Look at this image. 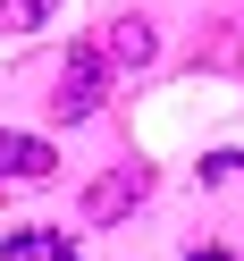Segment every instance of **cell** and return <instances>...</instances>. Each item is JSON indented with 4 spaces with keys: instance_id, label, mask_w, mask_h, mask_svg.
Returning a JSON list of instances; mask_svg holds the SVG:
<instances>
[{
    "instance_id": "cell-1",
    "label": "cell",
    "mask_w": 244,
    "mask_h": 261,
    "mask_svg": "<svg viewBox=\"0 0 244 261\" xmlns=\"http://www.w3.org/2000/svg\"><path fill=\"white\" fill-rule=\"evenodd\" d=\"M101 85H110V51H93V42H76L68 51V68H59V118H93L101 110Z\"/></svg>"
},
{
    "instance_id": "cell-5",
    "label": "cell",
    "mask_w": 244,
    "mask_h": 261,
    "mask_svg": "<svg viewBox=\"0 0 244 261\" xmlns=\"http://www.w3.org/2000/svg\"><path fill=\"white\" fill-rule=\"evenodd\" d=\"M0 261H76L68 236H51V227H17V236L0 244Z\"/></svg>"
},
{
    "instance_id": "cell-3",
    "label": "cell",
    "mask_w": 244,
    "mask_h": 261,
    "mask_svg": "<svg viewBox=\"0 0 244 261\" xmlns=\"http://www.w3.org/2000/svg\"><path fill=\"white\" fill-rule=\"evenodd\" d=\"M59 169V152L42 135H9V126H0V177H17V186H42V177Z\"/></svg>"
},
{
    "instance_id": "cell-7",
    "label": "cell",
    "mask_w": 244,
    "mask_h": 261,
    "mask_svg": "<svg viewBox=\"0 0 244 261\" xmlns=\"http://www.w3.org/2000/svg\"><path fill=\"white\" fill-rule=\"evenodd\" d=\"M185 261H227V253H219V244H185Z\"/></svg>"
},
{
    "instance_id": "cell-4",
    "label": "cell",
    "mask_w": 244,
    "mask_h": 261,
    "mask_svg": "<svg viewBox=\"0 0 244 261\" xmlns=\"http://www.w3.org/2000/svg\"><path fill=\"white\" fill-rule=\"evenodd\" d=\"M152 59H160V34H152L143 17H118V25H110V68L135 76V68H152Z\"/></svg>"
},
{
    "instance_id": "cell-6",
    "label": "cell",
    "mask_w": 244,
    "mask_h": 261,
    "mask_svg": "<svg viewBox=\"0 0 244 261\" xmlns=\"http://www.w3.org/2000/svg\"><path fill=\"white\" fill-rule=\"evenodd\" d=\"M51 9H59V0H0V34H34Z\"/></svg>"
},
{
    "instance_id": "cell-2",
    "label": "cell",
    "mask_w": 244,
    "mask_h": 261,
    "mask_svg": "<svg viewBox=\"0 0 244 261\" xmlns=\"http://www.w3.org/2000/svg\"><path fill=\"white\" fill-rule=\"evenodd\" d=\"M143 194H152V169H110V177H93V186H85V219L110 227V219H126Z\"/></svg>"
}]
</instances>
